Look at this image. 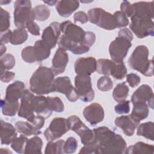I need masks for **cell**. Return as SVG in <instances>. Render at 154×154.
Here are the masks:
<instances>
[{
	"label": "cell",
	"mask_w": 154,
	"mask_h": 154,
	"mask_svg": "<svg viewBox=\"0 0 154 154\" xmlns=\"http://www.w3.org/2000/svg\"><path fill=\"white\" fill-rule=\"evenodd\" d=\"M99 146L98 153H125L126 143L123 138L108 128L101 126L93 129Z\"/></svg>",
	"instance_id": "obj_1"
},
{
	"label": "cell",
	"mask_w": 154,
	"mask_h": 154,
	"mask_svg": "<svg viewBox=\"0 0 154 154\" xmlns=\"http://www.w3.org/2000/svg\"><path fill=\"white\" fill-rule=\"evenodd\" d=\"M54 76L51 69L40 66L34 72L29 80L31 91L38 95L50 93L52 91Z\"/></svg>",
	"instance_id": "obj_2"
},
{
	"label": "cell",
	"mask_w": 154,
	"mask_h": 154,
	"mask_svg": "<svg viewBox=\"0 0 154 154\" xmlns=\"http://www.w3.org/2000/svg\"><path fill=\"white\" fill-rule=\"evenodd\" d=\"M149 50L144 45L136 47L128 60L129 66L141 74L152 76L153 73V59L149 60Z\"/></svg>",
	"instance_id": "obj_3"
},
{
	"label": "cell",
	"mask_w": 154,
	"mask_h": 154,
	"mask_svg": "<svg viewBox=\"0 0 154 154\" xmlns=\"http://www.w3.org/2000/svg\"><path fill=\"white\" fill-rule=\"evenodd\" d=\"M14 8V22L17 28L25 29L29 22L34 21V14L30 1H16Z\"/></svg>",
	"instance_id": "obj_4"
},
{
	"label": "cell",
	"mask_w": 154,
	"mask_h": 154,
	"mask_svg": "<svg viewBox=\"0 0 154 154\" xmlns=\"http://www.w3.org/2000/svg\"><path fill=\"white\" fill-rule=\"evenodd\" d=\"M70 129L76 133L84 145H89L97 143V139L93 130L90 129L76 116H72L67 119Z\"/></svg>",
	"instance_id": "obj_5"
},
{
	"label": "cell",
	"mask_w": 154,
	"mask_h": 154,
	"mask_svg": "<svg viewBox=\"0 0 154 154\" xmlns=\"http://www.w3.org/2000/svg\"><path fill=\"white\" fill-rule=\"evenodd\" d=\"M89 21L97 26L106 30H113L116 28L112 14L100 8H94L88 11Z\"/></svg>",
	"instance_id": "obj_6"
},
{
	"label": "cell",
	"mask_w": 154,
	"mask_h": 154,
	"mask_svg": "<svg viewBox=\"0 0 154 154\" xmlns=\"http://www.w3.org/2000/svg\"><path fill=\"white\" fill-rule=\"evenodd\" d=\"M131 41L121 36L117 37L109 46V55L116 63L123 62L131 47Z\"/></svg>",
	"instance_id": "obj_7"
},
{
	"label": "cell",
	"mask_w": 154,
	"mask_h": 154,
	"mask_svg": "<svg viewBox=\"0 0 154 154\" xmlns=\"http://www.w3.org/2000/svg\"><path fill=\"white\" fill-rule=\"evenodd\" d=\"M75 86L79 98L82 101L88 102L93 100L94 91L90 76L77 75L75 78Z\"/></svg>",
	"instance_id": "obj_8"
},
{
	"label": "cell",
	"mask_w": 154,
	"mask_h": 154,
	"mask_svg": "<svg viewBox=\"0 0 154 154\" xmlns=\"http://www.w3.org/2000/svg\"><path fill=\"white\" fill-rule=\"evenodd\" d=\"M130 29L135 35L143 38L154 34V23L152 19H143L136 16L131 17Z\"/></svg>",
	"instance_id": "obj_9"
},
{
	"label": "cell",
	"mask_w": 154,
	"mask_h": 154,
	"mask_svg": "<svg viewBox=\"0 0 154 154\" xmlns=\"http://www.w3.org/2000/svg\"><path fill=\"white\" fill-rule=\"evenodd\" d=\"M69 129L67 119L57 117L51 121L49 127L44 132V135L48 142L53 141L60 138Z\"/></svg>",
	"instance_id": "obj_10"
},
{
	"label": "cell",
	"mask_w": 154,
	"mask_h": 154,
	"mask_svg": "<svg viewBox=\"0 0 154 154\" xmlns=\"http://www.w3.org/2000/svg\"><path fill=\"white\" fill-rule=\"evenodd\" d=\"M52 91H57L66 95L70 102H75L78 98V94L70 82L68 76H60L55 78L52 84Z\"/></svg>",
	"instance_id": "obj_11"
},
{
	"label": "cell",
	"mask_w": 154,
	"mask_h": 154,
	"mask_svg": "<svg viewBox=\"0 0 154 154\" xmlns=\"http://www.w3.org/2000/svg\"><path fill=\"white\" fill-rule=\"evenodd\" d=\"M61 29L63 35L71 42L76 43L84 42L85 31L70 21L67 20L63 22L61 25Z\"/></svg>",
	"instance_id": "obj_12"
},
{
	"label": "cell",
	"mask_w": 154,
	"mask_h": 154,
	"mask_svg": "<svg viewBox=\"0 0 154 154\" xmlns=\"http://www.w3.org/2000/svg\"><path fill=\"white\" fill-rule=\"evenodd\" d=\"M34 95L28 90H25L21 97L20 105L18 111V116L31 122L34 117L33 99Z\"/></svg>",
	"instance_id": "obj_13"
},
{
	"label": "cell",
	"mask_w": 154,
	"mask_h": 154,
	"mask_svg": "<svg viewBox=\"0 0 154 154\" xmlns=\"http://www.w3.org/2000/svg\"><path fill=\"white\" fill-rule=\"evenodd\" d=\"M61 23L57 22H52L43 31L42 40L50 49L54 48L57 43L61 31Z\"/></svg>",
	"instance_id": "obj_14"
},
{
	"label": "cell",
	"mask_w": 154,
	"mask_h": 154,
	"mask_svg": "<svg viewBox=\"0 0 154 154\" xmlns=\"http://www.w3.org/2000/svg\"><path fill=\"white\" fill-rule=\"evenodd\" d=\"M97 69V61L91 57H81L75 63V72L77 75L90 76Z\"/></svg>",
	"instance_id": "obj_15"
},
{
	"label": "cell",
	"mask_w": 154,
	"mask_h": 154,
	"mask_svg": "<svg viewBox=\"0 0 154 154\" xmlns=\"http://www.w3.org/2000/svg\"><path fill=\"white\" fill-rule=\"evenodd\" d=\"M83 116L88 122L94 126L103 120L104 110L99 103H93L84 108Z\"/></svg>",
	"instance_id": "obj_16"
},
{
	"label": "cell",
	"mask_w": 154,
	"mask_h": 154,
	"mask_svg": "<svg viewBox=\"0 0 154 154\" xmlns=\"http://www.w3.org/2000/svg\"><path fill=\"white\" fill-rule=\"evenodd\" d=\"M69 61V56L65 50L58 48L52 60V66L51 69L54 75H58L63 73Z\"/></svg>",
	"instance_id": "obj_17"
},
{
	"label": "cell",
	"mask_w": 154,
	"mask_h": 154,
	"mask_svg": "<svg viewBox=\"0 0 154 154\" xmlns=\"http://www.w3.org/2000/svg\"><path fill=\"white\" fill-rule=\"evenodd\" d=\"M153 1L137 2L132 4V15L143 19H153Z\"/></svg>",
	"instance_id": "obj_18"
},
{
	"label": "cell",
	"mask_w": 154,
	"mask_h": 154,
	"mask_svg": "<svg viewBox=\"0 0 154 154\" xmlns=\"http://www.w3.org/2000/svg\"><path fill=\"white\" fill-rule=\"evenodd\" d=\"M116 126L120 128L127 136H132L139 123L135 121L131 116H122L117 117L114 120Z\"/></svg>",
	"instance_id": "obj_19"
},
{
	"label": "cell",
	"mask_w": 154,
	"mask_h": 154,
	"mask_svg": "<svg viewBox=\"0 0 154 154\" xmlns=\"http://www.w3.org/2000/svg\"><path fill=\"white\" fill-rule=\"evenodd\" d=\"M24 89L25 84L22 81H15L7 87L4 99L9 102L18 101L19 99L22 97Z\"/></svg>",
	"instance_id": "obj_20"
},
{
	"label": "cell",
	"mask_w": 154,
	"mask_h": 154,
	"mask_svg": "<svg viewBox=\"0 0 154 154\" xmlns=\"http://www.w3.org/2000/svg\"><path fill=\"white\" fill-rule=\"evenodd\" d=\"M16 128L9 123L1 120V142L2 144L8 145L17 138Z\"/></svg>",
	"instance_id": "obj_21"
},
{
	"label": "cell",
	"mask_w": 154,
	"mask_h": 154,
	"mask_svg": "<svg viewBox=\"0 0 154 154\" xmlns=\"http://www.w3.org/2000/svg\"><path fill=\"white\" fill-rule=\"evenodd\" d=\"M79 5V2L75 0H62L57 1L56 9L62 17H67L74 12Z\"/></svg>",
	"instance_id": "obj_22"
},
{
	"label": "cell",
	"mask_w": 154,
	"mask_h": 154,
	"mask_svg": "<svg viewBox=\"0 0 154 154\" xmlns=\"http://www.w3.org/2000/svg\"><path fill=\"white\" fill-rule=\"evenodd\" d=\"M33 106L34 112L45 119L48 118L52 114L48 106L47 97L42 96H35L33 99Z\"/></svg>",
	"instance_id": "obj_23"
},
{
	"label": "cell",
	"mask_w": 154,
	"mask_h": 154,
	"mask_svg": "<svg viewBox=\"0 0 154 154\" xmlns=\"http://www.w3.org/2000/svg\"><path fill=\"white\" fill-rule=\"evenodd\" d=\"M153 96V93L152 88L146 84H143L138 88L133 93L131 97L132 103L137 102H147Z\"/></svg>",
	"instance_id": "obj_24"
},
{
	"label": "cell",
	"mask_w": 154,
	"mask_h": 154,
	"mask_svg": "<svg viewBox=\"0 0 154 154\" xmlns=\"http://www.w3.org/2000/svg\"><path fill=\"white\" fill-rule=\"evenodd\" d=\"M133 105V109L130 116L135 121L140 123L141 120L146 119L149 115L148 105L146 102H137Z\"/></svg>",
	"instance_id": "obj_25"
},
{
	"label": "cell",
	"mask_w": 154,
	"mask_h": 154,
	"mask_svg": "<svg viewBox=\"0 0 154 154\" xmlns=\"http://www.w3.org/2000/svg\"><path fill=\"white\" fill-rule=\"evenodd\" d=\"M116 63L108 59H99L97 61L96 71L100 74L105 76L112 75Z\"/></svg>",
	"instance_id": "obj_26"
},
{
	"label": "cell",
	"mask_w": 154,
	"mask_h": 154,
	"mask_svg": "<svg viewBox=\"0 0 154 154\" xmlns=\"http://www.w3.org/2000/svg\"><path fill=\"white\" fill-rule=\"evenodd\" d=\"M154 146L143 142H137L135 144L126 148V153L139 154V153H153Z\"/></svg>",
	"instance_id": "obj_27"
},
{
	"label": "cell",
	"mask_w": 154,
	"mask_h": 154,
	"mask_svg": "<svg viewBox=\"0 0 154 154\" xmlns=\"http://www.w3.org/2000/svg\"><path fill=\"white\" fill-rule=\"evenodd\" d=\"M14 126L17 132L25 136L38 135L41 133L40 131L37 130L30 122L19 121L15 123Z\"/></svg>",
	"instance_id": "obj_28"
},
{
	"label": "cell",
	"mask_w": 154,
	"mask_h": 154,
	"mask_svg": "<svg viewBox=\"0 0 154 154\" xmlns=\"http://www.w3.org/2000/svg\"><path fill=\"white\" fill-rule=\"evenodd\" d=\"M34 52L37 61H41L48 58L51 54V49L47 46L42 40L35 42Z\"/></svg>",
	"instance_id": "obj_29"
},
{
	"label": "cell",
	"mask_w": 154,
	"mask_h": 154,
	"mask_svg": "<svg viewBox=\"0 0 154 154\" xmlns=\"http://www.w3.org/2000/svg\"><path fill=\"white\" fill-rule=\"evenodd\" d=\"M137 134L138 136H142L147 139L153 141L154 140V125L152 122H146L140 124L137 126Z\"/></svg>",
	"instance_id": "obj_30"
},
{
	"label": "cell",
	"mask_w": 154,
	"mask_h": 154,
	"mask_svg": "<svg viewBox=\"0 0 154 154\" xmlns=\"http://www.w3.org/2000/svg\"><path fill=\"white\" fill-rule=\"evenodd\" d=\"M42 145V139L35 136L28 140L24 153H41Z\"/></svg>",
	"instance_id": "obj_31"
},
{
	"label": "cell",
	"mask_w": 154,
	"mask_h": 154,
	"mask_svg": "<svg viewBox=\"0 0 154 154\" xmlns=\"http://www.w3.org/2000/svg\"><path fill=\"white\" fill-rule=\"evenodd\" d=\"M19 102H9L4 100H1V107L2 112L4 115L7 116L13 117L16 115L17 111H19Z\"/></svg>",
	"instance_id": "obj_32"
},
{
	"label": "cell",
	"mask_w": 154,
	"mask_h": 154,
	"mask_svg": "<svg viewBox=\"0 0 154 154\" xmlns=\"http://www.w3.org/2000/svg\"><path fill=\"white\" fill-rule=\"evenodd\" d=\"M129 93V88L125 82H122L117 84L112 92V97L117 102H120L125 100L128 97Z\"/></svg>",
	"instance_id": "obj_33"
},
{
	"label": "cell",
	"mask_w": 154,
	"mask_h": 154,
	"mask_svg": "<svg viewBox=\"0 0 154 154\" xmlns=\"http://www.w3.org/2000/svg\"><path fill=\"white\" fill-rule=\"evenodd\" d=\"M28 38V33L24 28H18L14 29L11 34L10 42L14 45H21Z\"/></svg>",
	"instance_id": "obj_34"
},
{
	"label": "cell",
	"mask_w": 154,
	"mask_h": 154,
	"mask_svg": "<svg viewBox=\"0 0 154 154\" xmlns=\"http://www.w3.org/2000/svg\"><path fill=\"white\" fill-rule=\"evenodd\" d=\"M64 141L60 140L56 142L49 141L47 144L45 153L46 154H61L64 153Z\"/></svg>",
	"instance_id": "obj_35"
},
{
	"label": "cell",
	"mask_w": 154,
	"mask_h": 154,
	"mask_svg": "<svg viewBox=\"0 0 154 154\" xmlns=\"http://www.w3.org/2000/svg\"><path fill=\"white\" fill-rule=\"evenodd\" d=\"M35 19L38 21L46 20L50 15V10L45 5H38L33 8Z\"/></svg>",
	"instance_id": "obj_36"
},
{
	"label": "cell",
	"mask_w": 154,
	"mask_h": 154,
	"mask_svg": "<svg viewBox=\"0 0 154 154\" xmlns=\"http://www.w3.org/2000/svg\"><path fill=\"white\" fill-rule=\"evenodd\" d=\"M48 106L51 111L61 112L64 109V103L60 98L58 97H48Z\"/></svg>",
	"instance_id": "obj_37"
},
{
	"label": "cell",
	"mask_w": 154,
	"mask_h": 154,
	"mask_svg": "<svg viewBox=\"0 0 154 154\" xmlns=\"http://www.w3.org/2000/svg\"><path fill=\"white\" fill-rule=\"evenodd\" d=\"M28 139L23 135L15 138L11 143V148L18 153H24L25 147Z\"/></svg>",
	"instance_id": "obj_38"
},
{
	"label": "cell",
	"mask_w": 154,
	"mask_h": 154,
	"mask_svg": "<svg viewBox=\"0 0 154 154\" xmlns=\"http://www.w3.org/2000/svg\"><path fill=\"white\" fill-rule=\"evenodd\" d=\"M21 56L22 60L26 63H32L37 61L34 46H26L23 49L21 52Z\"/></svg>",
	"instance_id": "obj_39"
},
{
	"label": "cell",
	"mask_w": 154,
	"mask_h": 154,
	"mask_svg": "<svg viewBox=\"0 0 154 154\" xmlns=\"http://www.w3.org/2000/svg\"><path fill=\"white\" fill-rule=\"evenodd\" d=\"M10 14L8 11L0 8V31L1 33L7 31L10 26Z\"/></svg>",
	"instance_id": "obj_40"
},
{
	"label": "cell",
	"mask_w": 154,
	"mask_h": 154,
	"mask_svg": "<svg viewBox=\"0 0 154 154\" xmlns=\"http://www.w3.org/2000/svg\"><path fill=\"white\" fill-rule=\"evenodd\" d=\"M97 88L102 91H107L112 89L113 82L108 76H103L97 80Z\"/></svg>",
	"instance_id": "obj_41"
},
{
	"label": "cell",
	"mask_w": 154,
	"mask_h": 154,
	"mask_svg": "<svg viewBox=\"0 0 154 154\" xmlns=\"http://www.w3.org/2000/svg\"><path fill=\"white\" fill-rule=\"evenodd\" d=\"M127 73V69L125 66L123 62L116 63L114 70L112 74L114 78L121 80L123 79Z\"/></svg>",
	"instance_id": "obj_42"
},
{
	"label": "cell",
	"mask_w": 154,
	"mask_h": 154,
	"mask_svg": "<svg viewBox=\"0 0 154 154\" xmlns=\"http://www.w3.org/2000/svg\"><path fill=\"white\" fill-rule=\"evenodd\" d=\"M112 15L115 19L116 28L125 27L128 25L129 22L128 19V17L122 11H117Z\"/></svg>",
	"instance_id": "obj_43"
},
{
	"label": "cell",
	"mask_w": 154,
	"mask_h": 154,
	"mask_svg": "<svg viewBox=\"0 0 154 154\" xmlns=\"http://www.w3.org/2000/svg\"><path fill=\"white\" fill-rule=\"evenodd\" d=\"M78 147V141L75 138L70 137L67 139L64 144V152L66 153H74Z\"/></svg>",
	"instance_id": "obj_44"
},
{
	"label": "cell",
	"mask_w": 154,
	"mask_h": 154,
	"mask_svg": "<svg viewBox=\"0 0 154 154\" xmlns=\"http://www.w3.org/2000/svg\"><path fill=\"white\" fill-rule=\"evenodd\" d=\"M15 58L10 54H6L1 58L0 64H2L5 69H11L15 66Z\"/></svg>",
	"instance_id": "obj_45"
},
{
	"label": "cell",
	"mask_w": 154,
	"mask_h": 154,
	"mask_svg": "<svg viewBox=\"0 0 154 154\" xmlns=\"http://www.w3.org/2000/svg\"><path fill=\"white\" fill-rule=\"evenodd\" d=\"M129 100H123L115 106L114 111L118 114H128L130 111Z\"/></svg>",
	"instance_id": "obj_46"
},
{
	"label": "cell",
	"mask_w": 154,
	"mask_h": 154,
	"mask_svg": "<svg viewBox=\"0 0 154 154\" xmlns=\"http://www.w3.org/2000/svg\"><path fill=\"white\" fill-rule=\"evenodd\" d=\"M99 146L97 142L89 145H85L82 147L79 153H98Z\"/></svg>",
	"instance_id": "obj_47"
},
{
	"label": "cell",
	"mask_w": 154,
	"mask_h": 154,
	"mask_svg": "<svg viewBox=\"0 0 154 154\" xmlns=\"http://www.w3.org/2000/svg\"><path fill=\"white\" fill-rule=\"evenodd\" d=\"M126 81L131 87L134 88L140 82V78L137 74L129 73L126 76Z\"/></svg>",
	"instance_id": "obj_48"
},
{
	"label": "cell",
	"mask_w": 154,
	"mask_h": 154,
	"mask_svg": "<svg viewBox=\"0 0 154 154\" xmlns=\"http://www.w3.org/2000/svg\"><path fill=\"white\" fill-rule=\"evenodd\" d=\"M120 10L127 17H131L132 15V4L128 1H123L120 5Z\"/></svg>",
	"instance_id": "obj_49"
},
{
	"label": "cell",
	"mask_w": 154,
	"mask_h": 154,
	"mask_svg": "<svg viewBox=\"0 0 154 154\" xmlns=\"http://www.w3.org/2000/svg\"><path fill=\"white\" fill-rule=\"evenodd\" d=\"M45 118L41 116H35L34 117L30 122L37 130H40L43 126L45 124Z\"/></svg>",
	"instance_id": "obj_50"
},
{
	"label": "cell",
	"mask_w": 154,
	"mask_h": 154,
	"mask_svg": "<svg viewBox=\"0 0 154 154\" xmlns=\"http://www.w3.org/2000/svg\"><path fill=\"white\" fill-rule=\"evenodd\" d=\"M96 40L95 34L91 31L85 32V35L84 40V43L89 48L94 44Z\"/></svg>",
	"instance_id": "obj_51"
},
{
	"label": "cell",
	"mask_w": 154,
	"mask_h": 154,
	"mask_svg": "<svg viewBox=\"0 0 154 154\" xmlns=\"http://www.w3.org/2000/svg\"><path fill=\"white\" fill-rule=\"evenodd\" d=\"M73 19L75 22H79L81 23H85L88 20V16L87 15V14L82 11H77L76 13H75L73 16Z\"/></svg>",
	"instance_id": "obj_52"
},
{
	"label": "cell",
	"mask_w": 154,
	"mask_h": 154,
	"mask_svg": "<svg viewBox=\"0 0 154 154\" xmlns=\"http://www.w3.org/2000/svg\"><path fill=\"white\" fill-rule=\"evenodd\" d=\"M26 28L31 34L36 36L40 35V27L34 21L29 22L26 25Z\"/></svg>",
	"instance_id": "obj_53"
},
{
	"label": "cell",
	"mask_w": 154,
	"mask_h": 154,
	"mask_svg": "<svg viewBox=\"0 0 154 154\" xmlns=\"http://www.w3.org/2000/svg\"><path fill=\"white\" fill-rule=\"evenodd\" d=\"M11 34H12L11 31L9 30V29L7 30V31L1 32V38H0L1 44L4 45L5 43L10 42Z\"/></svg>",
	"instance_id": "obj_54"
},
{
	"label": "cell",
	"mask_w": 154,
	"mask_h": 154,
	"mask_svg": "<svg viewBox=\"0 0 154 154\" xmlns=\"http://www.w3.org/2000/svg\"><path fill=\"white\" fill-rule=\"evenodd\" d=\"M118 36H121L126 38L130 41H132L133 39L132 33L128 28H123L120 29L118 33Z\"/></svg>",
	"instance_id": "obj_55"
},
{
	"label": "cell",
	"mask_w": 154,
	"mask_h": 154,
	"mask_svg": "<svg viewBox=\"0 0 154 154\" xmlns=\"http://www.w3.org/2000/svg\"><path fill=\"white\" fill-rule=\"evenodd\" d=\"M15 76L14 73L9 71H5L1 75V81L3 82H8L11 81Z\"/></svg>",
	"instance_id": "obj_56"
},
{
	"label": "cell",
	"mask_w": 154,
	"mask_h": 154,
	"mask_svg": "<svg viewBox=\"0 0 154 154\" xmlns=\"http://www.w3.org/2000/svg\"><path fill=\"white\" fill-rule=\"evenodd\" d=\"M6 50H7V49H6V47L5 46V45L1 44V57L5 52Z\"/></svg>",
	"instance_id": "obj_57"
},
{
	"label": "cell",
	"mask_w": 154,
	"mask_h": 154,
	"mask_svg": "<svg viewBox=\"0 0 154 154\" xmlns=\"http://www.w3.org/2000/svg\"><path fill=\"white\" fill-rule=\"evenodd\" d=\"M45 3L48 4L49 5L52 6L54 5H56V4L57 3V1H44Z\"/></svg>",
	"instance_id": "obj_58"
},
{
	"label": "cell",
	"mask_w": 154,
	"mask_h": 154,
	"mask_svg": "<svg viewBox=\"0 0 154 154\" xmlns=\"http://www.w3.org/2000/svg\"><path fill=\"white\" fill-rule=\"evenodd\" d=\"M11 2V1H1L0 3L1 5H6V4H8V3H10Z\"/></svg>",
	"instance_id": "obj_59"
}]
</instances>
